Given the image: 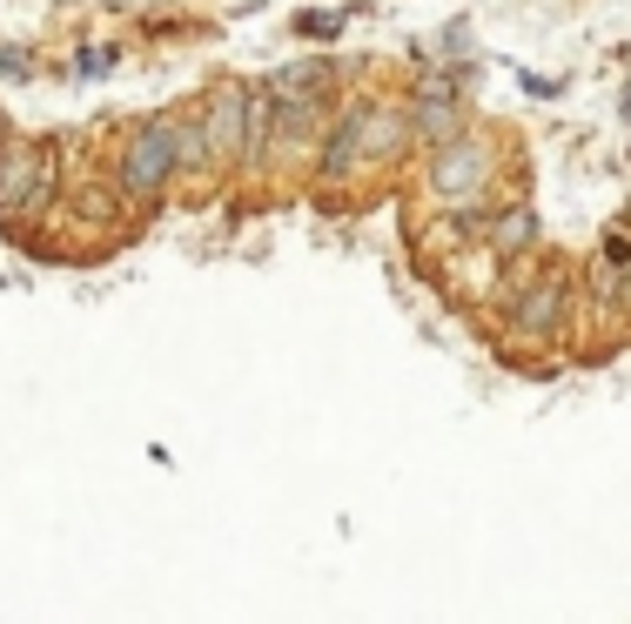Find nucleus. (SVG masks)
Masks as SVG:
<instances>
[{"instance_id": "obj_1", "label": "nucleus", "mask_w": 631, "mask_h": 624, "mask_svg": "<svg viewBox=\"0 0 631 624\" xmlns=\"http://www.w3.org/2000/svg\"><path fill=\"white\" fill-rule=\"evenodd\" d=\"M410 141V115L383 108V102H356L336 115V128L323 135V155H316V174L323 182H364L370 168H390L397 148Z\"/></svg>"}, {"instance_id": "obj_2", "label": "nucleus", "mask_w": 631, "mask_h": 624, "mask_svg": "<svg viewBox=\"0 0 631 624\" xmlns=\"http://www.w3.org/2000/svg\"><path fill=\"white\" fill-rule=\"evenodd\" d=\"M491 182H497V141L491 135H450L423 168V195L450 215H464V222H477V209L491 202Z\"/></svg>"}, {"instance_id": "obj_3", "label": "nucleus", "mask_w": 631, "mask_h": 624, "mask_svg": "<svg viewBox=\"0 0 631 624\" xmlns=\"http://www.w3.org/2000/svg\"><path fill=\"white\" fill-rule=\"evenodd\" d=\"M571 296H578V283H571V262L565 255H545L537 262V276H517L511 289H504V329L524 342H537V336H558V322L571 316Z\"/></svg>"}, {"instance_id": "obj_4", "label": "nucleus", "mask_w": 631, "mask_h": 624, "mask_svg": "<svg viewBox=\"0 0 631 624\" xmlns=\"http://www.w3.org/2000/svg\"><path fill=\"white\" fill-rule=\"evenodd\" d=\"M262 102H269V135L283 148H309L323 128V102H329V67H283L262 81Z\"/></svg>"}, {"instance_id": "obj_5", "label": "nucleus", "mask_w": 631, "mask_h": 624, "mask_svg": "<svg viewBox=\"0 0 631 624\" xmlns=\"http://www.w3.org/2000/svg\"><path fill=\"white\" fill-rule=\"evenodd\" d=\"M175 155H182V141H175V121H141V128L122 141L115 189H122L128 202H155V195L175 182Z\"/></svg>"}, {"instance_id": "obj_6", "label": "nucleus", "mask_w": 631, "mask_h": 624, "mask_svg": "<svg viewBox=\"0 0 631 624\" xmlns=\"http://www.w3.org/2000/svg\"><path fill=\"white\" fill-rule=\"evenodd\" d=\"M54 195V148L0 141V215H34Z\"/></svg>"}, {"instance_id": "obj_7", "label": "nucleus", "mask_w": 631, "mask_h": 624, "mask_svg": "<svg viewBox=\"0 0 631 624\" xmlns=\"http://www.w3.org/2000/svg\"><path fill=\"white\" fill-rule=\"evenodd\" d=\"M249 108H255V95L242 81H222L202 102V148H209V161H249Z\"/></svg>"}, {"instance_id": "obj_8", "label": "nucleus", "mask_w": 631, "mask_h": 624, "mask_svg": "<svg viewBox=\"0 0 631 624\" xmlns=\"http://www.w3.org/2000/svg\"><path fill=\"white\" fill-rule=\"evenodd\" d=\"M410 135L417 141H450V135H464V87L458 74H423V95L410 108Z\"/></svg>"}, {"instance_id": "obj_9", "label": "nucleus", "mask_w": 631, "mask_h": 624, "mask_svg": "<svg viewBox=\"0 0 631 624\" xmlns=\"http://www.w3.org/2000/svg\"><path fill=\"white\" fill-rule=\"evenodd\" d=\"M530 235H537V215H530V202H511V209L491 222V235H484V255H491V262H511V255H524V248H530Z\"/></svg>"}, {"instance_id": "obj_10", "label": "nucleus", "mask_w": 631, "mask_h": 624, "mask_svg": "<svg viewBox=\"0 0 631 624\" xmlns=\"http://www.w3.org/2000/svg\"><path fill=\"white\" fill-rule=\"evenodd\" d=\"M296 34H309V41H329V34H336V14H303V21H296Z\"/></svg>"}, {"instance_id": "obj_11", "label": "nucleus", "mask_w": 631, "mask_h": 624, "mask_svg": "<svg viewBox=\"0 0 631 624\" xmlns=\"http://www.w3.org/2000/svg\"><path fill=\"white\" fill-rule=\"evenodd\" d=\"M0 141H8V128H0Z\"/></svg>"}]
</instances>
